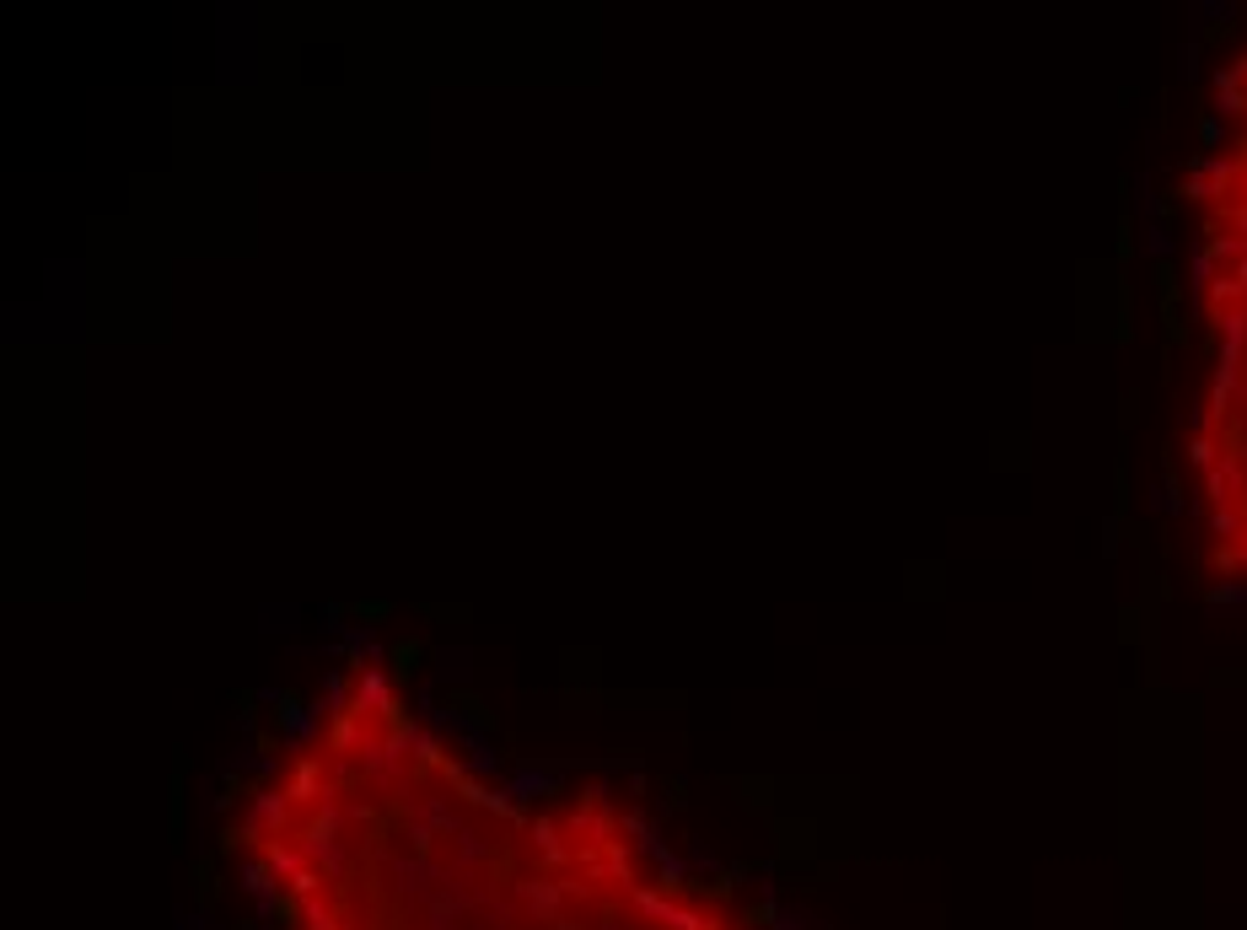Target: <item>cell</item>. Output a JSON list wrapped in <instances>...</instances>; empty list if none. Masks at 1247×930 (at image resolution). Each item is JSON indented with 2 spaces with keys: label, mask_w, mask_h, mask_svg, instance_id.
Segmentation results:
<instances>
[{
  "label": "cell",
  "mask_w": 1247,
  "mask_h": 930,
  "mask_svg": "<svg viewBox=\"0 0 1247 930\" xmlns=\"http://www.w3.org/2000/svg\"><path fill=\"white\" fill-rule=\"evenodd\" d=\"M226 844L280 930H769L608 785L484 780L371 656L328 678Z\"/></svg>",
  "instance_id": "obj_1"
},
{
  "label": "cell",
  "mask_w": 1247,
  "mask_h": 930,
  "mask_svg": "<svg viewBox=\"0 0 1247 930\" xmlns=\"http://www.w3.org/2000/svg\"><path fill=\"white\" fill-rule=\"evenodd\" d=\"M1204 382L1188 431L1199 549L1247 586V49L1221 70L1215 130L1188 183Z\"/></svg>",
  "instance_id": "obj_2"
}]
</instances>
